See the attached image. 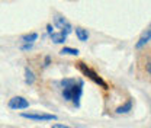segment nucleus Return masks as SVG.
<instances>
[{"label": "nucleus", "instance_id": "7ed1b4c3", "mask_svg": "<svg viewBox=\"0 0 151 128\" xmlns=\"http://www.w3.org/2000/svg\"><path fill=\"white\" fill-rule=\"evenodd\" d=\"M23 118L26 119H32V121H41V122H45V121H57V115L54 114H38V112H23L22 114Z\"/></svg>", "mask_w": 151, "mask_h": 128}, {"label": "nucleus", "instance_id": "f3484780", "mask_svg": "<svg viewBox=\"0 0 151 128\" xmlns=\"http://www.w3.org/2000/svg\"><path fill=\"white\" fill-rule=\"evenodd\" d=\"M50 63H51V57H45V64L44 66L47 67V66H50Z\"/></svg>", "mask_w": 151, "mask_h": 128}, {"label": "nucleus", "instance_id": "1a4fd4ad", "mask_svg": "<svg viewBox=\"0 0 151 128\" xmlns=\"http://www.w3.org/2000/svg\"><path fill=\"white\" fill-rule=\"evenodd\" d=\"M37 39H38V34H37V32L25 34V35H22V38H20V41H22L23 44H34Z\"/></svg>", "mask_w": 151, "mask_h": 128}, {"label": "nucleus", "instance_id": "39448f33", "mask_svg": "<svg viewBox=\"0 0 151 128\" xmlns=\"http://www.w3.org/2000/svg\"><path fill=\"white\" fill-rule=\"evenodd\" d=\"M54 23H55V26L58 29H61L60 32H63V34H65V35H68V34L73 31L71 23L65 18H63V16H55V18H54Z\"/></svg>", "mask_w": 151, "mask_h": 128}, {"label": "nucleus", "instance_id": "0eeeda50", "mask_svg": "<svg viewBox=\"0 0 151 128\" xmlns=\"http://www.w3.org/2000/svg\"><path fill=\"white\" fill-rule=\"evenodd\" d=\"M150 37H151V31H150V29H147V31H145V32H144V34L141 35L139 41H138V42L135 44V47H137L138 50H139V48H142V47H144L145 44H148V41H150Z\"/></svg>", "mask_w": 151, "mask_h": 128}, {"label": "nucleus", "instance_id": "f257e3e1", "mask_svg": "<svg viewBox=\"0 0 151 128\" xmlns=\"http://www.w3.org/2000/svg\"><path fill=\"white\" fill-rule=\"evenodd\" d=\"M77 66H78L80 72H81V73L84 74V76H87L89 79H92V80H93V82L96 83V85L102 86L103 89H108V83H106V82H105V80H103V79H102V77L99 76V74L96 73L94 70H92L90 67H87V66H86L84 63H78Z\"/></svg>", "mask_w": 151, "mask_h": 128}, {"label": "nucleus", "instance_id": "4468645a", "mask_svg": "<svg viewBox=\"0 0 151 128\" xmlns=\"http://www.w3.org/2000/svg\"><path fill=\"white\" fill-rule=\"evenodd\" d=\"M31 48H32V44H23V45L20 47L22 51H28V50H31Z\"/></svg>", "mask_w": 151, "mask_h": 128}, {"label": "nucleus", "instance_id": "9d476101", "mask_svg": "<svg viewBox=\"0 0 151 128\" xmlns=\"http://www.w3.org/2000/svg\"><path fill=\"white\" fill-rule=\"evenodd\" d=\"M131 109H132V101L128 99L124 105H121V106L116 108V114H128Z\"/></svg>", "mask_w": 151, "mask_h": 128}, {"label": "nucleus", "instance_id": "423d86ee", "mask_svg": "<svg viewBox=\"0 0 151 128\" xmlns=\"http://www.w3.org/2000/svg\"><path fill=\"white\" fill-rule=\"evenodd\" d=\"M83 80H77L74 89H73V95H71V102L74 103V106H80V99H81V95H83Z\"/></svg>", "mask_w": 151, "mask_h": 128}, {"label": "nucleus", "instance_id": "ddd939ff", "mask_svg": "<svg viewBox=\"0 0 151 128\" xmlns=\"http://www.w3.org/2000/svg\"><path fill=\"white\" fill-rule=\"evenodd\" d=\"M61 54H67V55H78V50L77 48H71V47H64L61 51H60Z\"/></svg>", "mask_w": 151, "mask_h": 128}, {"label": "nucleus", "instance_id": "f03ea898", "mask_svg": "<svg viewBox=\"0 0 151 128\" xmlns=\"http://www.w3.org/2000/svg\"><path fill=\"white\" fill-rule=\"evenodd\" d=\"M76 83H77L76 79H63L61 80V93H63V98L65 101L71 102V95H73V89H74Z\"/></svg>", "mask_w": 151, "mask_h": 128}, {"label": "nucleus", "instance_id": "2eb2a0df", "mask_svg": "<svg viewBox=\"0 0 151 128\" xmlns=\"http://www.w3.org/2000/svg\"><path fill=\"white\" fill-rule=\"evenodd\" d=\"M51 128H71V127H68V125H64V124H54Z\"/></svg>", "mask_w": 151, "mask_h": 128}, {"label": "nucleus", "instance_id": "6e6552de", "mask_svg": "<svg viewBox=\"0 0 151 128\" xmlns=\"http://www.w3.org/2000/svg\"><path fill=\"white\" fill-rule=\"evenodd\" d=\"M76 37L78 38V41L86 42V41L89 39V32H87V29H84V28H81V26H77V28H76Z\"/></svg>", "mask_w": 151, "mask_h": 128}, {"label": "nucleus", "instance_id": "dca6fc26", "mask_svg": "<svg viewBox=\"0 0 151 128\" xmlns=\"http://www.w3.org/2000/svg\"><path fill=\"white\" fill-rule=\"evenodd\" d=\"M47 32H48L50 35L54 32V29H52V25H47Z\"/></svg>", "mask_w": 151, "mask_h": 128}, {"label": "nucleus", "instance_id": "9b49d317", "mask_svg": "<svg viewBox=\"0 0 151 128\" xmlns=\"http://www.w3.org/2000/svg\"><path fill=\"white\" fill-rule=\"evenodd\" d=\"M50 37H51V39H52L55 44H63V42H65V39H67V35L63 34V32H52Z\"/></svg>", "mask_w": 151, "mask_h": 128}, {"label": "nucleus", "instance_id": "f8f14e48", "mask_svg": "<svg viewBox=\"0 0 151 128\" xmlns=\"http://www.w3.org/2000/svg\"><path fill=\"white\" fill-rule=\"evenodd\" d=\"M34 82H35V74L29 67H26L25 69V83L26 85H34Z\"/></svg>", "mask_w": 151, "mask_h": 128}, {"label": "nucleus", "instance_id": "20e7f679", "mask_svg": "<svg viewBox=\"0 0 151 128\" xmlns=\"http://www.w3.org/2000/svg\"><path fill=\"white\" fill-rule=\"evenodd\" d=\"M9 108L10 109H26L29 108V102L28 99H25L23 96H13L10 101H9Z\"/></svg>", "mask_w": 151, "mask_h": 128}]
</instances>
